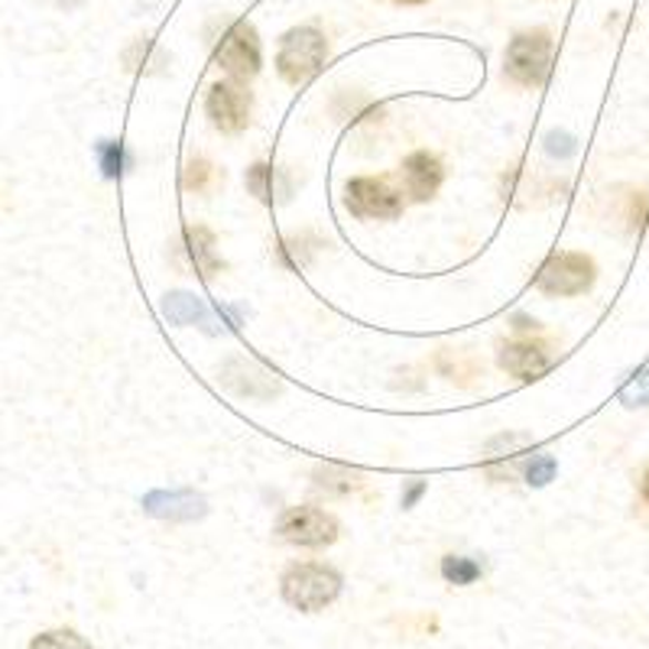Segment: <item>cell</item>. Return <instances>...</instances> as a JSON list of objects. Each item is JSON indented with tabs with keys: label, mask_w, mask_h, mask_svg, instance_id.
I'll return each mask as SVG.
<instances>
[{
	"label": "cell",
	"mask_w": 649,
	"mask_h": 649,
	"mask_svg": "<svg viewBox=\"0 0 649 649\" xmlns=\"http://www.w3.org/2000/svg\"><path fill=\"white\" fill-rule=\"evenodd\" d=\"M342 575L332 565L322 562H300L290 565L286 575L280 578V592L290 607H296L302 614H318L328 604H335L342 595Z\"/></svg>",
	"instance_id": "6da1fadb"
},
{
	"label": "cell",
	"mask_w": 649,
	"mask_h": 649,
	"mask_svg": "<svg viewBox=\"0 0 649 649\" xmlns=\"http://www.w3.org/2000/svg\"><path fill=\"white\" fill-rule=\"evenodd\" d=\"M325 59H328V40L315 27H296L280 40L276 72L290 85H305L322 72Z\"/></svg>",
	"instance_id": "7a4b0ae2"
},
{
	"label": "cell",
	"mask_w": 649,
	"mask_h": 649,
	"mask_svg": "<svg viewBox=\"0 0 649 649\" xmlns=\"http://www.w3.org/2000/svg\"><path fill=\"white\" fill-rule=\"evenodd\" d=\"M552 55H555V46H552V36L546 30L516 33L503 52V72L510 82H516L523 88H540L549 78Z\"/></svg>",
	"instance_id": "3957f363"
},
{
	"label": "cell",
	"mask_w": 649,
	"mask_h": 649,
	"mask_svg": "<svg viewBox=\"0 0 649 649\" xmlns=\"http://www.w3.org/2000/svg\"><path fill=\"white\" fill-rule=\"evenodd\" d=\"M595 280H598V266L588 253L555 250L540 266L533 286L546 296H582L595 286Z\"/></svg>",
	"instance_id": "277c9868"
},
{
	"label": "cell",
	"mask_w": 649,
	"mask_h": 649,
	"mask_svg": "<svg viewBox=\"0 0 649 649\" xmlns=\"http://www.w3.org/2000/svg\"><path fill=\"white\" fill-rule=\"evenodd\" d=\"M338 533H342L338 520L318 506H290L276 520V536L302 549H325L338 540Z\"/></svg>",
	"instance_id": "5b68a950"
},
{
	"label": "cell",
	"mask_w": 649,
	"mask_h": 649,
	"mask_svg": "<svg viewBox=\"0 0 649 649\" xmlns=\"http://www.w3.org/2000/svg\"><path fill=\"white\" fill-rule=\"evenodd\" d=\"M214 62H218L234 82H250V78L260 72V65H263V50H260L257 30L250 27L248 20H234V23L221 33V40H218V46H214Z\"/></svg>",
	"instance_id": "8992f818"
},
{
	"label": "cell",
	"mask_w": 649,
	"mask_h": 649,
	"mask_svg": "<svg viewBox=\"0 0 649 649\" xmlns=\"http://www.w3.org/2000/svg\"><path fill=\"white\" fill-rule=\"evenodd\" d=\"M253 98L241 82H214L205 95V114L221 134H241L250 124Z\"/></svg>",
	"instance_id": "52a82bcc"
},
{
	"label": "cell",
	"mask_w": 649,
	"mask_h": 649,
	"mask_svg": "<svg viewBox=\"0 0 649 649\" xmlns=\"http://www.w3.org/2000/svg\"><path fill=\"white\" fill-rule=\"evenodd\" d=\"M345 208L354 218H364V221H394L400 218L402 199L384 179L360 176L345 186Z\"/></svg>",
	"instance_id": "ba28073f"
},
{
	"label": "cell",
	"mask_w": 649,
	"mask_h": 649,
	"mask_svg": "<svg viewBox=\"0 0 649 649\" xmlns=\"http://www.w3.org/2000/svg\"><path fill=\"white\" fill-rule=\"evenodd\" d=\"M218 380H221L231 394L248 397V400H273V397L280 394V380H276L266 367H260L257 360L241 357V354L228 357V360L218 367Z\"/></svg>",
	"instance_id": "9c48e42d"
},
{
	"label": "cell",
	"mask_w": 649,
	"mask_h": 649,
	"mask_svg": "<svg viewBox=\"0 0 649 649\" xmlns=\"http://www.w3.org/2000/svg\"><path fill=\"white\" fill-rule=\"evenodd\" d=\"M140 506H144V513H150L153 520H166V523H196L208 513V500L189 488L150 491L140 500Z\"/></svg>",
	"instance_id": "30bf717a"
},
{
	"label": "cell",
	"mask_w": 649,
	"mask_h": 649,
	"mask_svg": "<svg viewBox=\"0 0 649 649\" xmlns=\"http://www.w3.org/2000/svg\"><path fill=\"white\" fill-rule=\"evenodd\" d=\"M400 179H402V192H406L409 199L429 201L436 192H439V186H442V179H446L442 159L426 150L412 153V156H406V159H402Z\"/></svg>",
	"instance_id": "8fae6325"
},
{
	"label": "cell",
	"mask_w": 649,
	"mask_h": 649,
	"mask_svg": "<svg viewBox=\"0 0 649 649\" xmlns=\"http://www.w3.org/2000/svg\"><path fill=\"white\" fill-rule=\"evenodd\" d=\"M498 364L516 380H540L552 367V354L540 342H510L498 354Z\"/></svg>",
	"instance_id": "7c38bea8"
},
{
	"label": "cell",
	"mask_w": 649,
	"mask_h": 649,
	"mask_svg": "<svg viewBox=\"0 0 649 649\" xmlns=\"http://www.w3.org/2000/svg\"><path fill=\"white\" fill-rule=\"evenodd\" d=\"M159 312H163L166 322H172V325H179V328L199 325L201 332H208V335L224 332V325H218L214 312H211V308L205 305V300H199L196 293H182V290H179V293H166Z\"/></svg>",
	"instance_id": "4fadbf2b"
},
{
	"label": "cell",
	"mask_w": 649,
	"mask_h": 649,
	"mask_svg": "<svg viewBox=\"0 0 649 649\" xmlns=\"http://www.w3.org/2000/svg\"><path fill=\"white\" fill-rule=\"evenodd\" d=\"M244 186H248L250 196H257L266 205H283L293 196V182H290V172L280 169V166H270V163H253L248 172H244Z\"/></svg>",
	"instance_id": "5bb4252c"
},
{
	"label": "cell",
	"mask_w": 649,
	"mask_h": 649,
	"mask_svg": "<svg viewBox=\"0 0 649 649\" xmlns=\"http://www.w3.org/2000/svg\"><path fill=\"white\" fill-rule=\"evenodd\" d=\"M182 253L189 257L192 270L199 273L201 280H211L224 266L218 250H214V234L201 224H192V228L182 231Z\"/></svg>",
	"instance_id": "9a60e30c"
},
{
	"label": "cell",
	"mask_w": 649,
	"mask_h": 649,
	"mask_svg": "<svg viewBox=\"0 0 649 649\" xmlns=\"http://www.w3.org/2000/svg\"><path fill=\"white\" fill-rule=\"evenodd\" d=\"M530 446H533L530 436H498V439H491V442H488V471H491L494 478H500V481H510L513 471H510L506 461H513L516 451L530 449Z\"/></svg>",
	"instance_id": "2e32d148"
},
{
	"label": "cell",
	"mask_w": 649,
	"mask_h": 649,
	"mask_svg": "<svg viewBox=\"0 0 649 649\" xmlns=\"http://www.w3.org/2000/svg\"><path fill=\"white\" fill-rule=\"evenodd\" d=\"M315 488L325 494L345 498V494H354L364 488V478H360V471H350L342 464H322V468H315Z\"/></svg>",
	"instance_id": "e0dca14e"
},
{
	"label": "cell",
	"mask_w": 649,
	"mask_h": 649,
	"mask_svg": "<svg viewBox=\"0 0 649 649\" xmlns=\"http://www.w3.org/2000/svg\"><path fill=\"white\" fill-rule=\"evenodd\" d=\"M98 166L104 179H121L130 169V153L124 147V140H98Z\"/></svg>",
	"instance_id": "ac0fdd59"
},
{
	"label": "cell",
	"mask_w": 649,
	"mask_h": 649,
	"mask_svg": "<svg viewBox=\"0 0 649 649\" xmlns=\"http://www.w3.org/2000/svg\"><path fill=\"white\" fill-rule=\"evenodd\" d=\"M442 578L449 585H458V588L474 585L481 578V562H474L468 555H446L442 558Z\"/></svg>",
	"instance_id": "d6986e66"
},
{
	"label": "cell",
	"mask_w": 649,
	"mask_h": 649,
	"mask_svg": "<svg viewBox=\"0 0 649 649\" xmlns=\"http://www.w3.org/2000/svg\"><path fill=\"white\" fill-rule=\"evenodd\" d=\"M555 471H558V464H555V458H552L549 451L530 454L523 461V478H526L530 488H546L552 478H555Z\"/></svg>",
	"instance_id": "ffe728a7"
},
{
	"label": "cell",
	"mask_w": 649,
	"mask_h": 649,
	"mask_svg": "<svg viewBox=\"0 0 649 649\" xmlns=\"http://www.w3.org/2000/svg\"><path fill=\"white\" fill-rule=\"evenodd\" d=\"M30 649H95L82 634L75 630H50V634H40Z\"/></svg>",
	"instance_id": "44dd1931"
},
{
	"label": "cell",
	"mask_w": 649,
	"mask_h": 649,
	"mask_svg": "<svg viewBox=\"0 0 649 649\" xmlns=\"http://www.w3.org/2000/svg\"><path fill=\"white\" fill-rule=\"evenodd\" d=\"M211 179H214V169L208 159H189L182 169V189H189V192H208Z\"/></svg>",
	"instance_id": "7402d4cb"
},
{
	"label": "cell",
	"mask_w": 649,
	"mask_h": 649,
	"mask_svg": "<svg viewBox=\"0 0 649 649\" xmlns=\"http://www.w3.org/2000/svg\"><path fill=\"white\" fill-rule=\"evenodd\" d=\"M620 400H624V406H630V409H637V406H649V367L637 370V374L624 384Z\"/></svg>",
	"instance_id": "603a6c76"
},
{
	"label": "cell",
	"mask_w": 649,
	"mask_h": 649,
	"mask_svg": "<svg viewBox=\"0 0 649 649\" xmlns=\"http://www.w3.org/2000/svg\"><path fill=\"white\" fill-rule=\"evenodd\" d=\"M543 147H546L552 159H568V156L578 153V140L572 134H565V130H552V134H546Z\"/></svg>",
	"instance_id": "cb8c5ba5"
},
{
	"label": "cell",
	"mask_w": 649,
	"mask_h": 649,
	"mask_svg": "<svg viewBox=\"0 0 649 649\" xmlns=\"http://www.w3.org/2000/svg\"><path fill=\"white\" fill-rule=\"evenodd\" d=\"M426 494V481H419V478H412L409 484H406V491H402V510H409V506H416V500Z\"/></svg>",
	"instance_id": "d4e9b609"
},
{
	"label": "cell",
	"mask_w": 649,
	"mask_h": 649,
	"mask_svg": "<svg viewBox=\"0 0 649 649\" xmlns=\"http://www.w3.org/2000/svg\"><path fill=\"white\" fill-rule=\"evenodd\" d=\"M513 328L516 332H540V322L530 318V315H513Z\"/></svg>",
	"instance_id": "484cf974"
},
{
	"label": "cell",
	"mask_w": 649,
	"mask_h": 649,
	"mask_svg": "<svg viewBox=\"0 0 649 649\" xmlns=\"http://www.w3.org/2000/svg\"><path fill=\"white\" fill-rule=\"evenodd\" d=\"M640 491H643V500H647V503H649V471H647V474H643V484H640Z\"/></svg>",
	"instance_id": "4316f807"
},
{
	"label": "cell",
	"mask_w": 649,
	"mask_h": 649,
	"mask_svg": "<svg viewBox=\"0 0 649 649\" xmlns=\"http://www.w3.org/2000/svg\"><path fill=\"white\" fill-rule=\"evenodd\" d=\"M402 3H426V0H402Z\"/></svg>",
	"instance_id": "83f0119b"
}]
</instances>
